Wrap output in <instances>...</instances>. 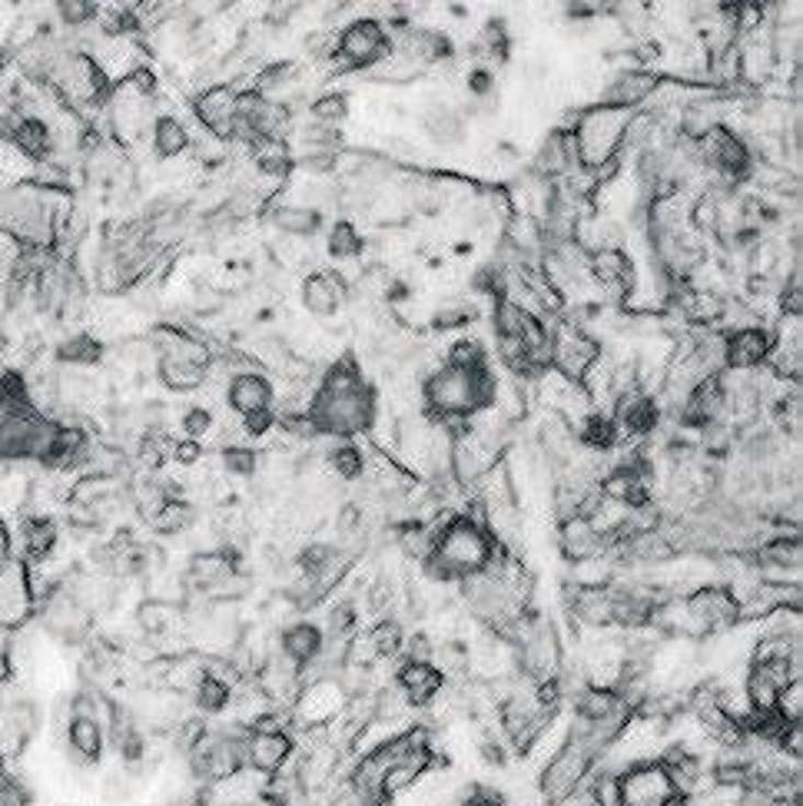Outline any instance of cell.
I'll return each mask as SVG.
<instances>
[{"label": "cell", "instance_id": "26", "mask_svg": "<svg viewBox=\"0 0 803 806\" xmlns=\"http://www.w3.org/2000/svg\"><path fill=\"white\" fill-rule=\"evenodd\" d=\"M422 127H425L428 137H432L435 143H441V147H458V143L466 140V117H462V110L451 106V103H445L441 96L432 100V103L425 106V113H422Z\"/></svg>", "mask_w": 803, "mask_h": 806}, {"label": "cell", "instance_id": "13", "mask_svg": "<svg viewBox=\"0 0 803 806\" xmlns=\"http://www.w3.org/2000/svg\"><path fill=\"white\" fill-rule=\"evenodd\" d=\"M193 117L203 124V130L222 143H229L240 120V90L233 83H213L193 100Z\"/></svg>", "mask_w": 803, "mask_h": 806}, {"label": "cell", "instance_id": "47", "mask_svg": "<svg viewBox=\"0 0 803 806\" xmlns=\"http://www.w3.org/2000/svg\"><path fill=\"white\" fill-rule=\"evenodd\" d=\"M777 266H780V250L773 243H757L750 250V276L767 279V276H773Z\"/></svg>", "mask_w": 803, "mask_h": 806}, {"label": "cell", "instance_id": "49", "mask_svg": "<svg viewBox=\"0 0 803 806\" xmlns=\"http://www.w3.org/2000/svg\"><path fill=\"white\" fill-rule=\"evenodd\" d=\"M0 698H4V690H0Z\"/></svg>", "mask_w": 803, "mask_h": 806}, {"label": "cell", "instance_id": "36", "mask_svg": "<svg viewBox=\"0 0 803 806\" xmlns=\"http://www.w3.org/2000/svg\"><path fill=\"white\" fill-rule=\"evenodd\" d=\"M209 366L196 362H180V359H157V376L173 389V392H196L206 382Z\"/></svg>", "mask_w": 803, "mask_h": 806}, {"label": "cell", "instance_id": "31", "mask_svg": "<svg viewBox=\"0 0 803 806\" xmlns=\"http://www.w3.org/2000/svg\"><path fill=\"white\" fill-rule=\"evenodd\" d=\"M273 222L286 240H312L322 226V216L299 203H283L273 209Z\"/></svg>", "mask_w": 803, "mask_h": 806}, {"label": "cell", "instance_id": "32", "mask_svg": "<svg viewBox=\"0 0 803 806\" xmlns=\"http://www.w3.org/2000/svg\"><path fill=\"white\" fill-rule=\"evenodd\" d=\"M193 704L203 714H222L229 707V698H233V680H226V673H216V667H209L203 673V680L193 687Z\"/></svg>", "mask_w": 803, "mask_h": 806}, {"label": "cell", "instance_id": "27", "mask_svg": "<svg viewBox=\"0 0 803 806\" xmlns=\"http://www.w3.org/2000/svg\"><path fill=\"white\" fill-rule=\"evenodd\" d=\"M18 538H21V551H24L21 561H34V564H47L60 544V531L47 515H27Z\"/></svg>", "mask_w": 803, "mask_h": 806}, {"label": "cell", "instance_id": "14", "mask_svg": "<svg viewBox=\"0 0 803 806\" xmlns=\"http://www.w3.org/2000/svg\"><path fill=\"white\" fill-rule=\"evenodd\" d=\"M724 372H754L767 366L770 345H773V332L750 322V325H734L724 329Z\"/></svg>", "mask_w": 803, "mask_h": 806}, {"label": "cell", "instance_id": "12", "mask_svg": "<svg viewBox=\"0 0 803 806\" xmlns=\"http://www.w3.org/2000/svg\"><path fill=\"white\" fill-rule=\"evenodd\" d=\"M618 790L621 806H680V796L657 760L624 767L618 773Z\"/></svg>", "mask_w": 803, "mask_h": 806}, {"label": "cell", "instance_id": "23", "mask_svg": "<svg viewBox=\"0 0 803 806\" xmlns=\"http://www.w3.org/2000/svg\"><path fill=\"white\" fill-rule=\"evenodd\" d=\"M558 551L567 564H585L605 554V538L592 518H567L558 521Z\"/></svg>", "mask_w": 803, "mask_h": 806}, {"label": "cell", "instance_id": "30", "mask_svg": "<svg viewBox=\"0 0 803 806\" xmlns=\"http://www.w3.org/2000/svg\"><path fill=\"white\" fill-rule=\"evenodd\" d=\"M575 438H578V445H582L585 451H598V454H605V451H611V448L621 445V431H618L611 412H601V408H595V412L575 428Z\"/></svg>", "mask_w": 803, "mask_h": 806}, {"label": "cell", "instance_id": "39", "mask_svg": "<svg viewBox=\"0 0 803 806\" xmlns=\"http://www.w3.org/2000/svg\"><path fill=\"white\" fill-rule=\"evenodd\" d=\"M196 521V511H193V505L186 502V498H170L163 508H160V515L150 521V528L157 531V534H167V538H176V534H183L190 525Z\"/></svg>", "mask_w": 803, "mask_h": 806}, {"label": "cell", "instance_id": "17", "mask_svg": "<svg viewBox=\"0 0 803 806\" xmlns=\"http://www.w3.org/2000/svg\"><path fill=\"white\" fill-rule=\"evenodd\" d=\"M240 574V561L229 548H213V551H199L190 557V567H186V582L193 591H203L206 598H213L229 578H237Z\"/></svg>", "mask_w": 803, "mask_h": 806}, {"label": "cell", "instance_id": "33", "mask_svg": "<svg viewBox=\"0 0 803 806\" xmlns=\"http://www.w3.org/2000/svg\"><path fill=\"white\" fill-rule=\"evenodd\" d=\"M541 319H535L531 312H525L518 302L498 296L495 299V309H492V325H495V338H521L538 325Z\"/></svg>", "mask_w": 803, "mask_h": 806}, {"label": "cell", "instance_id": "2", "mask_svg": "<svg viewBox=\"0 0 803 806\" xmlns=\"http://www.w3.org/2000/svg\"><path fill=\"white\" fill-rule=\"evenodd\" d=\"M495 554V538L489 528L469 515H451L441 531L432 538V551L422 557V567L432 582H466L485 571Z\"/></svg>", "mask_w": 803, "mask_h": 806}, {"label": "cell", "instance_id": "15", "mask_svg": "<svg viewBox=\"0 0 803 806\" xmlns=\"http://www.w3.org/2000/svg\"><path fill=\"white\" fill-rule=\"evenodd\" d=\"M588 276L601 296L628 299L638 286L634 260L624 250H598L588 256Z\"/></svg>", "mask_w": 803, "mask_h": 806}, {"label": "cell", "instance_id": "28", "mask_svg": "<svg viewBox=\"0 0 803 806\" xmlns=\"http://www.w3.org/2000/svg\"><path fill=\"white\" fill-rule=\"evenodd\" d=\"M279 650H283L292 664H299V667L306 670V667H309L312 660H319V654L325 650V634H322V627L312 624V621H296V624H289V627L283 631Z\"/></svg>", "mask_w": 803, "mask_h": 806}, {"label": "cell", "instance_id": "38", "mask_svg": "<svg viewBox=\"0 0 803 806\" xmlns=\"http://www.w3.org/2000/svg\"><path fill=\"white\" fill-rule=\"evenodd\" d=\"M366 641H369V647H372V654H376L379 660H389V657L402 654L405 631H402V624H399L395 618H382V621H376V624L366 631Z\"/></svg>", "mask_w": 803, "mask_h": 806}, {"label": "cell", "instance_id": "45", "mask_svg": "<svg viewBox=\"0 0 803 806\" xmlns=\"http://www.w3.org/2000/svg\"><path fill=\"white\" fill-rule=\"evenodd\" d=\"M180 428H183V438L203 445V438L213 431V412L203 408V405H190V408L183 412V418H180Z\"/></svg>", "mask_w": 803, "mask_h": 806}, {"label": "cell", "instance_id": "24", "mask_svg": "<svg viewBox=\"0 0 803 806\" xmlns=\"http://www.w3.org/2000/svg\"><path fill=\"white\" fill-rule=\"evenodd\" d=\"M564 601H567V614L575 618L582 627H592V631L611 627V585L608 588L567 585L564 588Z\"/></svg>", "mask_w": 803, "mask_h": 806}, {"label": "cell", "instance_id": "9", "mask_svg": "<svg viewBox=\"0 0 803 806\" xmlns=\"http://www.w3.org/2000/svg\"><path fill=\"white\" fill-rule=\"evenodd\" d=\"M37 614H41L44 631L64 647H80L93 634V618L64 585H57L37 601Z\"/></svg>", "mask_w": 803, "mask_h": 806}, {"label": "cell", "instance_id": "29", "mask_svg": "<svg viewBox=\"0 0 803 806\" xmlns=\"http://www.w3.org/2000/svg\"><path fill=\"white\" fill-rule=\"evenodd\" d=\"M150 140H153L150 147H153V153L160 160H180L193 147V137H190L186 124L180 117H173V113H160V117L153 120Z\"/></svg>", "mask_w": 803, "mask_h": 806}, {"label": "cell", "instance_id": "35", "mask_svg": "<svg viewBox=\"0 0 803 806\" xmlns=\"http://www.w3.org/2000/svg\"><path fill=\"white\" fill-rule=\"evenodd\" d=\"M325 250L332 260H356L366 250V240L353 219H332L325 233Z\"/></svg>", "mask_w": 803, "mask_h": 806}, {"label": "cell", "instance_id": "42", "mask_svg": "<svg viewBox=\"0 0 803 806\" xmlns=\"http://www.w3.org/2000/svg\"><path fill=\"white\" fill-rule=\"evenodd\" d=\"M222 469H226L229 475L253 479L256 469H260V454H256L250 445H226V448H222Z\"/></svg>", "mask_w": 803, "mask_h": 806}, {"label": "cell", "instance_id": "41", "mask_svg": "<svg viewBox=\"0 0 803 806\" xmlns=\"http://www.w3.org/2000/svg\"><path fill=\"white\" fill-rule=\"evenodd\" d=\"M445 366L475 372V369L489 366V356H485V349H482V342H475V338H458V342L451 345V349H448V362H445Z\"/></svg>", "mask_w": 803, "mask_h": 806}, {"label": "cell", "instance_id": "46", "mask_svg": "<svg viewBox=\"0 0 803 806\" xmlns=\"http://www.w3.org/2000/svg\"><path fill=\"white\" fill-rule=\"evenodd\" d=\"M57 11L70 27H87L100 18V4H90V0H64V4H57Z\"/></svg>", "mask_w": 803, "mask_h": 806}, {"label": "cell", "instance_id": "21", "mask_svg": "<svg viewBox=\"0 0 803 806\" xmlns=\"http://www.w3.org/2000/svg\"><path fill=\"white\" fill-rule=\"evenodd\" d=\"M299 296H302V309L309 315L329 319V315H335L342 306L349 302V283H346V276H342V273H312L302 283Z\"/></svg>", "mask_w": 803, "mask_h": 806}, {"label": "cell", "instance_id": "11", "mask_svg": "<svg viewBox=\"0 0 803 806\" xmlns=\"http://www.w3.org/2000/svg\"><path fill=\"white\" fill-rule=\"evenodd\" d=\"M37 614L34 588H31V564L11 557L0 564V631H18Z\"/></svg>", "mask_w": 803, "mask_h": 806}, {"label": "cell", "instance_id": "18", "mask_svg": "<svg viewBox=\"0 0 803 806\" xmlns=\"http://www.w3.org/2000/svg\"><path fill=\"white\" fill-rule=\"evenodd\" d=\"M273 402H276V389L263 372H253V369L237 372L226 385V408L237 418L266 412V408H273Z\"/></svg>", "mask_w": 803, "mask_h": 806}, {"label": "cell", "instance_id": "1", "mask_svg": "<svg viewBox=\"0 0 803 806\" xmlns=\"http://www.w3.org/2000/svg\"><path fill=\"white\" fill-rule=\"evenodd\" d=\"M309 418L316 435H332L339 441H353L366 435L376 422V392L363 379V369L353 356H339L309 399Z\"/></svg>", "mask_w": 803, "mask_h": 806}, {"label": "cell", "instance_id": "7", "mask_svg": "<svg viewBox=\"0 0 803 806\" xmlns=\"http://www.w3.org/2000/svg\"><path fill=\"white\" fill-rule=\"evenodd\" d=\"M296 753V737L286 730L283 717L276 711H269L266 717H260L243 740V763L246 770L260 773V776H276L286 770V763Z\"/></svg>", "mask_w": 803, "mask_h": 806}, {"label": "cell", "instance_id": "37", "mask_svg": "<svg viewBox=\"0 0 803 806\" xmlns=\"http://www.w3.org/2000/svg\"><path fill=\"white\" fill-rule=\"evenodd\" d=\"M329 472L339 482H356L366 472V451L356 441H339L329 451Z\"/></svg>", "mask_w": 803, "mask_h": 806}, {"label": "cell", "instance_id": "19", "mask_svg": "<svg viewBox=\"0 0 803 806\" xmlns=\"http://www.w3.org/2000/svg\"><path fill=\"white\" fill-rule=\"evenodd\" d=\"M575 170H582V166H578L575 137H571V130H567V127L551 130V134H548V140H544V143L538 147V153H535L531 173H535V176H541V180H548V183H554V180L571 176Z\"/></svg>", "mask_w": 803, "mask_h": 806}, {"label": "cell", "instance_id": "40", "mask_svg": "<svg viewBox=\"0 0 803 806\" xmlns=\"http://www.w3.org/2000/svg\"><path fill=\"white\" fill-rule=\"evenodd\" d=\"M346 117H349V96L342 90H329L309 103V120H316L322 127H339Z\"/></svg>", "mask_w": 803, "mask_h": 806}, {"label": "cell", "instance_id": "48", "mask_svg": "<svg viewBox=\"0 0 803 806\" xmlns=\"http://www.w3.org/2000/svg\"><path fill=\"white\" fill-rule=\"evenodd\" d=\"M14 534H11V528H8V521L4 518H0V564H8L14 554Z\"/></svg>", "mask_w": 803, "mask_h": 806}, {"label": "cell", "instance_id": "8", "mask_svg": "<svg viewBox=\"0 0 803 806\" xmlns=\"http://www.w3.org/2000/svg\"><path fill=\"white\" fill-rule=\"evenodd\" d=\"M349 707V690L342 687L339 677H309L302 680L292 717L302 730H322L335 724Z\"/></svg>", "mask_w": 803, "mask_h": 806}, {"label": "cell", "instance_id": "4", "mask_svg": "<svg viewBox=\"0 0 803 806\" xmlns=\"http://www.w3.org/2000/svg\"><path fill=\"white\" fill-rule=\"evenodd\" d=\"M595 763L598 760L588 753V747H582L578 740L567 737V744L538 770L535 790H538L541 803L544 806H558L564 799H571L575 793H582L588 776H592V770H595Z\"/></svg>", "mask_w": 803, "mask_h": 806}, {"label": "cell", "instance_id": "43", "mask_svg": "<svg viewBox=\"0 0 803 806\" xmlns=\"http://www.w3.org/2000/svg\"><path fill=\"white\" fill-rule=\"evenodd\" d=\"M783 724H800V714H803V677H793L777 698V707H773Z\"/></svg>", "mask_w": 803, "mask_h": 806}, {"label": "cell", "instance_id": "25", "mask_svg": "<svg viewBox=\"0 0 803 806\" xmlns=\"http://www.w3.org/2000/svg\"><path fill=\"white\" fill-rule=\"evenodd\" d=\"M571 704H575V717H571V721H582V724H598V721H608V717H618V714H634L618 698V690H611V687H592V683H585Z\"/></svg>", "mask_w": 803, "mask_h": 806}, {"label": "cell", "instance_id": "20", "mask_svg": "<svg viewBox=\"0 0 803 806\" xmlns=\"http://www.w3.org/2000/svg\"><path fill=\"white\" fill-rule=\"evenodd\" d=\"M395 687L409 707H432V701L445 690V677L432 660H402Z\"/></svg>", "mask_w": 803, "mask_h": 806}, {"label": "cell", "instance_id": "5", "mask_svg": "<svg viewBox=\"0 0 803 806\" xmlns=\"http://www.w3.org/2000/svg\"><path fill=\"white\" fill-rule=\"evenodd\" d=\"M106 117L113 130V143L117 147H134L150 137L153 127V96H147L137 83L124 80L106 93Z\"/></svg>", "mask_w": 803, "mask_h": 806}, {"label": "cell", "instance_id": "3", "mask_svg": "<svg viewBox=\"0 0 803 806\" xmlns=\"http://www.w3.org/2000/svg\"><path fill=\"white\" fill-rule=\"evenodd\" d=\"M628 124L624 110H611V106H588L582 110L575 124H571V137H575V150H578V166L588 170L592 176L601 173L605 166L618 163L621 157V134Z\"/></svg>", "mask_w": 803, "mask_h": 806}, {"label": "cell", "instance_id": "34", "mask_svg": "<svg viewBox=\"0 0 803 806\" xmlns=\"http://www.w3.org/2000/svg\"><path fill=\"white\" fill-rule=\"evenodd\" d=\"M100 356H103V342H100L93 332H87V329L67 335V338L57 345V359H60L64 366H70V369H90V366L100 362Z\"/></svg>", "mask_w": 803, "mask_h": 806}, {"label": "cell", "instance_id": "6", "mask_svg": "<svg viewBox=\"0 0 803 806\" xmlns=\"http://www.w3.org/2000/svg\"><path fill=\"white\" fill-rule=\"evenodd\" d=\"M601 359V342L571 322H558L554 329H548V362L551 372H558L567 382H585V376L592 372V366Z\"/></svg>", "mask_w": 803, "mask_h": 806}, {"label": "cell", "instance_id": "16", "mask_svg": "<svg viewBox=\"0 0 803 806\" xmlns=\"http://www.w3.org/2000/svg\"><path fill=\"white\" fill-rule=\"evenodd\" d=\"M661 87V77L651 73V70H641V67H631V70H621L615 73L605 90L598 93V106H611V110H641Z\"/></svg>", "mask_w": 803, "mask_h": 806}, {"label": "cell", "instance_id": "10", "mask_svg": "<svg viewBox=\"0 0 803 806\" xmlns=\"http://www.w3.org/2000/svg\"><path fill=\"white\" fill-rule=\"evenodd\" d=\"M392 50V34L386 31L382 21L376 18H359L353 21L346 31L339 34L332 54L339 57L342 67H353V70H369L376 64H382Z\"/></svg>", "mask_w": 803, "mask_h": 806}, {"label": "cell", "instance_id": "44", "mask_svg": "<svg viewBox=\"0 0 803 806\" xmlns=\"http://www.w3.org/2000/svg\"><path fill=\"white\" fill-rule=\"evenodd\" d=\"M469 319H472V306L469 302H462V299H445L438 306V312L432 315V325L441 329V332H448V329H462Z\"/></svg>", "mask_w": 803, "mask_h": 806}, {"label": "cell", "instance_id": "22", "mask_svg": "<svg viewBox=\"0 0 803 806\" xmlns=\"http://www.w3.org/2000/svg\"><path fill=\"white\" fill-rule=\"evenodd\" d=\"M103 747H106V734H103V724L96 717H73L67 724L64 750H67L70 767H80V770L96 767L103 757Z\"/></svg>", "mask_w": 803, "mask_h": 806}]
</instances>
